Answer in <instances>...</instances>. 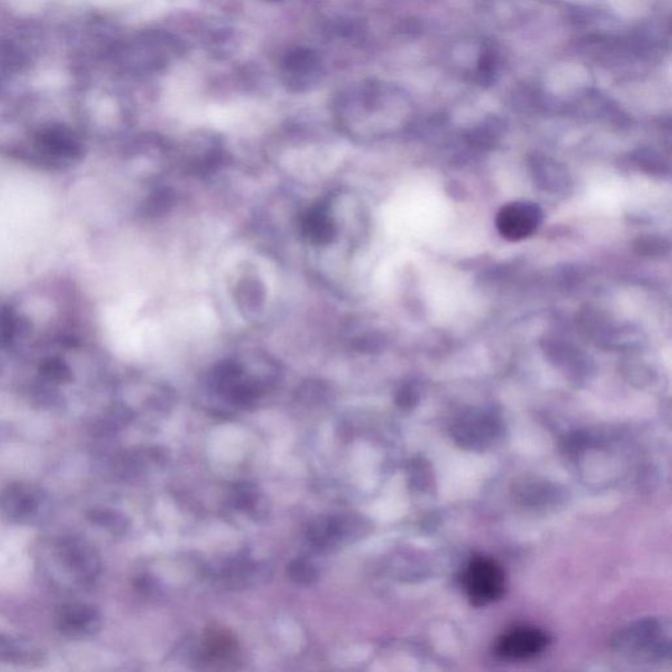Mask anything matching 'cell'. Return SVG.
<instances>
[{"label": "cell", "instance_id": "obj_16", "mask_svg": "<svg viewBox=\"0 0 672 672\" xmlns=\"http://www.w3.org/2000/svg\"><path fill=\"white\" fill-rule=\"evenodd\" d=\"M238 301L241 305L244 304V308H258L259 305L263 301V292L259 288L258 281H244V284L239 287Z\"/></svg>", "mask_w": 672, "mask_h": 672}, {"label": "cell", "instance_id": "obj_18", "mask_svg": "<svg viewBox=\"0 0 672 672\" xmlns=\"http://www.w3.org/2000/svg\"><path fill=\"white\" fill-rule=\"evenodd\" d=\"M415 400H417V395L414 394L411 388L402 389L397 397V402L400 408H411Z\"/></svg>", "mask_w": 672, "mask_h": 672}, {"label": "cell", "instance_id": "obj_4", "mask_svg": "<svg viewBox=\"0 0 672 672\" xmlns=\"http://www.w3.org/2000/svg\"><path fill=\"white\" fill-rule=\"evenodd\" d=\"M366 532L368 523L360 516H323L311 521L308 528V540L318 549H333L359 540Z\"/></svg>", "mask_w": 672, "mask_h": 672}, {"label": "cell", "instance_id": "obj_17", "mask_svg": "<svg viewBox=\"0 0 672 672\" xmlns=\"http://www.w3.org/2000/svg\"><path fill=\"white\" fill-rule=\"evenodd\" d=\"M135 587L145 594H154L160 588L157 581L150 575H140L134 582Z\"/></svg>", "mask_w": 672, "mask_h": 672}, {"label": "cell", "instance_id": "obj_7", "mask_svg": "<svg viewBox=\"0 0 672 672\" xmlns=\"http://www.w3.org/2000/svg\"><path fill=\"white\" fill-rule=\"evenodd\" d=\"M541 222L542 210L538 204L515 201L499 210L497 229L507 241L518 242L535 235Z\"/></svg>", "mask_w": 672, "mask_h": 672}, {"label": "cell", "instance_id": "obj_6", "mask_svg": "<svg viewBox=\"0 0 672 672\" xmlns=\"http://www.w3.org/2000/svg\"><path fill=\"white\" fill-rule=\"evenodd\" d=\"M57 555L63 569L80 584L95 581L102 573V558L89 542L79 538L60 540Z\"/></svg>", "mask_w": 672, "mask_h": 672}, {"label": "cell", "instance_id": "obj_11", "mask_svg": "<svg viewBox=\"0 0 672 672\" xmlns=\"http://www.w3.org/2000/svg\"><path fill=\"white\" fill-rule=\"evenodd\" d=\"M319 73L321 65L318 57L311 51H296L284 63L285 83L297 91L316 83Z\"/></svg>", "mask_w": 672, "mask_h": 672}, {"label": "cell", "instance_id": "obj_2", "mask_svg": "<svg viewBox=\"0 0 672 672\" xmlns=\"http://www.w3.org/2000/svg\"><path fill=\"white\" fill-rule=\"evenodd\" d=\"M51 512V499L36 484L11 483L0 492V516L17 526H36Z\"/></svg>", "mask_w": 672, "mask_h": 672}, {"label": "cell", "instance_id": "obj_19", "mask_svg": "<svg viewBox=\"0 0 672 672\" xmlns=\"http://www.w3.org/2000/svg\"><path fill=\"white\" fill-rule=\"evenodd\" d=\"M115 419H124V420H125V419H128V418H124V417H116V418H115L114 417V418H111V419H109V420H111V423L114 424L115 423ZM116 423L118 424V427H124L123 426V423L118 422V420H116Z\"/></svg>", "mask_w": 672, "mask_h": 672}, {"label": "cell", "instance_id": "obj_1", "mask_svg": "<svg viewBox=\"0 0 672 672\" xmlns=\"http://www.w3.org/2000/svg\"><path fill=\"white\" fill-rule=\"evenodd\" d=\"M613 648L637 660L668 659L671 656L670 621L662 619H643L620 631L613 640Z\"/></svg>", "mask_w": 672, "mask_h": 672}, {"label": "cell", "instance_id": "obj_12", "mask_svg": "<svg viewBox=\"0 0 672 672\" xmlns=\"http://www.w3.org/2000/svg\"><path fill=\"white\" fill-rule=\"evenodd\" d=\"M304 233L316 244H330L336 235V227L328 217L325 207H314L304 221Z\"/></svg>", "mask_w": 672, "mask_h": 672}, {"label": "cell", "instance_id": "obj_3", "mask_svg": "<svg viewBox=\"0 0 672 672\" xmlns=\"http://www.w3.org/2000/svg\"><path fill=\"white\" fill-rule=\"evenodd\" d=\"M466 595L475 607L498 602L506 591V573L495 559L477 557L464 573Z\"/></svg>", "mask_w": 672, "mask_h": 672}, {"label": "cell", "instance_id": "obj_13", "mask_svg": "<svg viewBox=\"0 0 672 672\" xmlns=\"http://www.w3.org/2000/svg\"><path fill=\"white\" fill-rule=\"evenodd\" d=\"M86 518L95 526L103 528L115 536H123L129 528V519L115 510L94 509L87 512Z\"/></svg>", "mask_w": 672, "mask_h": 672}, {"label": "cell", "instance_id": "obj_14", "mask_svg": "<svg viewBox=\"0 0 672 672\" xmlns=\"http://www.w3.org/2000/svg\"><path fill=\"white\" fill-rule=\"evenodd\" d=\"M290 581L299 585H310L318 581V570L308 559H293L287 567Z\"/></svg>", "mask_w": 672, "mask_h": 672}, {"label": "cell", "instance_id": "obj_8", "mask_svg": "<svg viewBox=\"0 0 672 672\" xmlns=\"http://www.w3.org/2000/svg\"><path fill=\"white\" fill-rule=\"evenodd\" d=\"M549 643V636L540 629L519 627L499 637L495 643V653L504 659H529L541 654Z\"/></svg>", "mask_w": 672, "mask_h": 672}, {"label": "cell", "instance_id": "obj_15", "mask_svg": "<svg viewBox=\"0 0 672 672\" xmlns=\"http://www.w3.org/2000/svg\"><path fill=\"white\" fill-rule=\"evenodd\" d=\"M233 503L236 509L244 510V511L256 510V504L259 503L258 490L250 483L238 484L233 494Z\"/></svg>", "mask_w": 672, "mask_h": 672}, {"label": "cell", "instance_id": "obj_10", "mask_svg": "<svg viewBox=\"0 0 672 672\" xmlns=\"http://www.w3.org/2000/svg\"><path fill=\"white\" fill-rule=\"evenodd\" d=\"M44 651L24 637L0 633V662L7 665L36 667L44 665Z\"/></svg>", "mask_w": 672, "mask_h": 672}, {"label": "cell", "instance_id": "obj_5", "mask_svg": "<svg viewBox=\"0 0 672 672\" xmlns=\"http://www.w3.org/2000/svg\"><path fill=\"white\" fill-rule=\"evenodd\" d=\"M504 426L497 415L473 411L464 415L452 427V437L461 448L483 452L492 448L503 437Z\"/></svg>", "mask_w": 672, "mask_h": 672}, {"label": "cell", "instance_id": "obj_9", "mask_svg": "<svg viewBox=\"0 0 672 672\" xmlns=\"http://www.w3.org/2000/svg\"><path fill=\"white\" fill-rule=\"evenodd\" d=\"M102 628V613L94 605L70 603L60 608L59 631L66 639L83 641L97 636Z\"/></svg>", "mask_w": 672, "mask_h": 672}]
</instances>
